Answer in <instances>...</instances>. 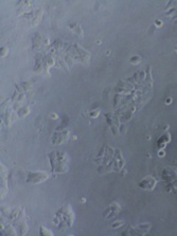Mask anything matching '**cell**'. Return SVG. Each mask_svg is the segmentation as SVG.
<instances>
[{"instance_id":"1","label":"cell","mask_w":177,"mask_h":236,"mask_svg":"<svg viewBox=\"0 0 177 236\" xmlns=\"http://www.w3.org/2000/svg\"><path fill=\"white\" fill-rule=\"evenodd\" d=\"M74 219H75V216H74L72 207L69 203H66L55 212L54 216H53V224L61 231H64L72 227Z\"/></svg>"},{"instance_id":"2","label":"cell","mask_w":177,"mask_h":236,"mask_svg":"<svg viewBox=\"0 0 177 236\" xmlns=\"http://www.w3.org/2000/svg\"><path fill=\"white\" fill-rule=\"evenodd\" d=\"M53 175L64 174L68 171V156L58 150H53L48 155Z\"/></svg>"},{"instance_id":"3","label":"cell","mask_w":177,"mask_h":236,"mask_svg":"<svg viewBox=\"0 0 177 236\" xmlns=\"http://www.w3.org/2000/svg\"><path fill=\"white\" fill-rule=\"evenodd\" d=\"M49 178V174L45 171H29L27 173V183L29 184H38L45 182Z\"/></svg>"},{"instance_id":"4","label":"cell","mask_w":177,"mask_h":236,"mask_svg":"<svg viewBox=\"0 0 177 236\" xmlns=\"http://www.w3.org/2000/svg\"><path fill=\"white\" fill-rule=\"evenodd\" d=\"M157 182L158 180L155 177L147 176L138 182V186H139L141 189H144V191H153V189H155Z\"/></svg>"},{"instance_id":"5","label":"cell","mask_w":177,"mask_h":236,"mask_svg":"<svg viewBox=\"0 0 177 236\" xmlns=\"http://www.w3.org/2000/svg\"><path fill=\"white\" fill-rule=\"evenodd\" d=\"M171 142V133L169 131H166L162 136H160V138H158L157 140V149L161 150L165 149L166 146Z\"/></svg>"},{"instance_id":"6","label":"cell","mask_w":177,"mask_h":236,"mask_svg":"<svg viewBox=\"0 0 177 236\" xmlns=\"http://www.w3.org/2000/svg\"><path fill=\"white\" fill-rule=\"evenodd\" d=\"M107 210H108V211H105V212L109 213V215L107 216V218H111L112 216H115V215H117L118 213H119L120 207H119V204H117V203H112Z\"/></svg>"},{"instance_id":"7","label":"cell","mask_w":177,"mask_h":236,"mask_svg":"<svg viewBox=\"0 0 177 236\" xmlns=\"http://www.w3.org/2000/svg\"><path fill=\"white\" fill-rule=\"evenodd\" d=\"M1 198H3L4 197V188L7 185V183L6 184V182H4V179H6V174H4V165L3 164H1Z\"/></svg>"},{"instance_id":"8","label":"cell","mask_w":177,"mask_h":236,"mask_svg":"<svg viewBox=\"0 0 177 236\" xmlns=\"http://www.w3.org/2000/svg\"><path fill=\"white\" fill-rule=\"evenodd\" d=\"M39 235L45 236V235H53V233L50 230H48L47 228H45L43 225L39 228Z\"/></svg>"},{"instance_id":"9","label":"cell","mask_w":177,"mask_h":236,"mask_svg":"<svg viewBox=\"0 0 177 236\" xmlns=\"http://www.w3.org/2000/svg\"><path fill=\"white\" fill-rule=\"evenodd\" d=\"M129 61H130V64H133V65H137V64H139L140 61H141V57H140V56H138V55L132 56V57H130V60H129Z\"/></svg>"},{"instance_id":"10","label":"cell","mask_w":177,"mask_h":236,"mask_svg":"<svg viewBox=\"0 0 177 236\" xmlns=\"http://www.w3.org/2000/svg\"><path fill=\"white\" fill-rule=\"evenodd\" d=\"M6 53H7V48L2 47L1 48V57H4V56H6Z\"/></svg>"},{"instance_id":"11","label":"cell","mask_w":177,"mask_h":236,"mask_svg":"<svg viewBox=\"0 0 177 236\" xmlns=\"http://www.w3.org/2000/svg\"><path fill=\"white\" fill-rule=\"evenodd\" d=\"M162 21H161V20H159V19H156L155 20V25H156V27H157V28H161V27H162Z\"/></svg>"},{"instance_id":"12","label":"cell","mask_w":177,"mask_h":236,"mask_svg":"<svg viewBox=\"0 0 177 236\" xmlns=\"http://www.w3.org/2000/svg\"><path fill=\"white\" fill-rule=\"evenodd\" d=\"M122 225H123V221H120V222H117L116 221V222H114V224L111 225V227L112 228H117V227L119 228V227H121Z\"/></svg>"},{"instance_id":"13","label":"cell","mask_w":177,"mask_h":236,"mask_svg":"<svg viewBox=\"0 0 177 236\" xmlns=\"http://www.w3.org/2000/svg\"><path fill=\"white\" fill-rule=\"evenodd\" d=\"M158 157H160V158H162V157H165L166 156V153H165V149H161V150H158Z\"/></svg>"},{"instance_id":"14","label":"cell","mask_w":177,"mask_h":236,"mask_svg":"<svg viewBox=\"0 0 177 236\" xmlns=\"http://www.w3.org/2000/svg\"><path fill=\"white\" fill-rule=\"evenodd\" d=\"M99 110H96V111H93V112H90V117H92V118H96V117H98V114H99Z\"/></svg>"},{"instance_id":"15","label":"cell","mask_w":177,"mask_h":236,"mask_svg":"<svg viewBox=\"0 0 177 236\" xmlns=\"http://www.w3.org/2000/svg\"><path fill=\"white\" fill-rule=\"evenodd\" d=\"M165 104L166 105H171L172 104V97H168V99H166Z\"/></svg>"},{"instance_id":"16","label":"cell","mask_w":177,"mask_h":236,"mask_svg":"<svg viewBox=\"0 0 177 236\" xmlns=\"http://www.w3.org/2000/svg\"><path fill=\"white\" fill-rule=\"evenodd\" d=\"M51 117H52V118H54V120H55L56 118H57V115H56V114H51Z\"/></svg>"},{"instance_id":"17","label":"cell","mask_w":177,"mask_h":236,"mask_svg":"<svg viewBox=\"0 0 177 236\" xmlns=\"http://www.w3.org/2000/svg\"><path fill=\"white\" fill-rule=\"evenodd\" d=\"M176 52H177V45H176Z\"/></svg>"}]
</instances>
